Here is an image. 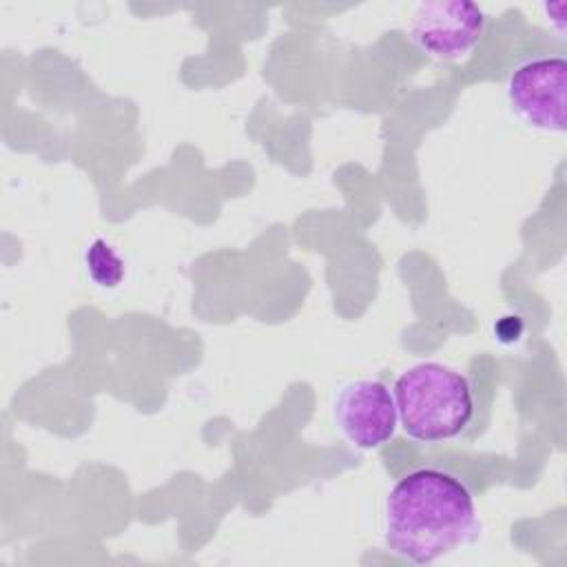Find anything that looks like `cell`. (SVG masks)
Instances as JSON below:
<instances>
[{
  "mask_svg": "<svg viewBox=\"0 0 567 567\" xmlns=\"http://www.w3.org/2000/svg\"><path fill=\"white\" fill-rule=\"evenodd\" d=\"M86 270L97 286L115 288L124 277V261L113 246L104 239H95L86 250Z\"/></svg>",
  "mask_w": 567,
  "mask_h": 567,
  "instance_id": "8992f818",
  "label": "cell"
},
{
  "mask_svg": "<svg viewBox=\"0 0 567 567\" xmlns=\"http://www.w3.org/2000/svg\"><path fill=\"white\" fill-rule=\"evenodd\" d=\"M399 423L419 443L461 436L474 419V390L465 374L436 361L401 372L392 388Z\"/></svg>",
  "mask_w": 567,
  "mask_h": 567,
  "instance_id": "7a4b0ae2",
  "label": "cell"
},
{
  "mask_svg": "<svg viewBox=\"0 0 567 567\" xmlns=\"http://www.w3.org/2000/svg\"><path fill=\"white\" fill-rule=\"evenodd\" d=\"M512 113L529 128L543 133L567 131V60L538 55L520 62L507 80Z\"/></svg>",
  "mask_w": 567,
  "mask_h": 567,
  "instance_id": "3957f363",
  "label": "cell"
},
{
  "mask_svg": "<svg viewBox=\"0 0 567 567\" xmlns=\"http://www.w3.org/2000/svg\"><path fill=\"white\" fill-rule=\"evenodd\" d=\"M485 13L474 2H421L410 20L414 44L430 58L456 62L467 58L485 31Z\"/></svg>",
  "mask_w": 567,
  "mask_h": 567,
  "instance_id": "5b68a950",
  "label": "cell"
},
{
  "mask_svg": "<svg viewBox=\"0 0 567 567\" xmlns=\"http://www.w3.org/2000/svg\"><path fill=\"white\" fill-rule=\"evenodd\" d=\"M332 421L352 447L377 450L394 436L399 425L394 394L379 379L348 381L334 394Z\"/></svg>",
  "mask_w": 567,
  "mask_h": 567,
  "instance_id": "277c9868",
  "label": "cell"
},
{
  "mask_svg": "<svg viewBox=\"0 0 567 567\" xmlns=\"http://www.w3.org/2000/svg\"><path fill=\"white\" fill-rule=\"evenodd\" d=\"M481 536L474 494L454 472L416 467L385 498V547L414 565L434 563Z\"/></svg>",
  "mask_w": 567,
  "mask_h": 567,
  "instance_id": "6da1fadb",
  "label": "cell"
}]
</instances>
